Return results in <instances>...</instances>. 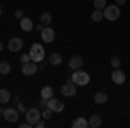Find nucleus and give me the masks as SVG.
Returning a JSON list of instances; mask_svg holds the SVG:
<instances>
[{
	"label": "nucleus",
	"instance_id": "33",
	"mask_svg": "<svg viewBox=\"0 0 130 128\" xmlns=\"http://www.w3.org/2000/svg\"><path fill=\"white\" fill-rule=\"evenodd\" d=\"M2 50H4V43L0 42V52H2Z\"/></svg>",
	"mask_w": 130,
	"mask_h": 128
},
{
	"label": "nucleus",
	"instance_id": "19",
	"mask_svg": "<svg viewBox=\"0 0 130 128\" xmlns=\"http://www.w3.org/2000/svg\"><path fill=\"white\" fill-rule=\"evenodd\" d=\"M61 61H62V56H61V54H57V52H52V54L49 56V62L52 64V66L61 64Z\"/></svg>",
	"mask_w": 130,
	"mask_h": 128
},
{
	"label": "nucleus",
	"instance_id": "2",
	"mask_svg": "<svg viewBox=\"0 0 130 128\" xmlns=\"http://www.w3.org/2000/svg\"><path fill=\"white\" fill-rule=\"evenodd\" d=\"M28 54H30L31 61H33V62H37V64L45 59V49L42 47L40 43H33V45L30 47V52H28Z\"/></svg>",
	"mask_w": 130,
	"mask_h": 128
},
{
	"label": "nucleus",
	"instance_id": "15",
	"mask_svg": "<svg viewBox=\"0 0 130 128\" xmlns=\"http://www.w3.org/2000/svg\"><path fill=\"white\" fill-rule=\"evenodd\" d=\"M71 126H73V128H89V119H85V118H82V116H78V118L73 119Z\"/></svg>",
	"mask_w": 130,
	"mask_h": 128
},
{
	"label": "nucleus",
	"instance_id": "10",
	"mask_svg": "<svg viewBox=\"0 0 130 128\" xmlns=\"http://www.w3.org/2000/svg\"><path fill=\"white\" fill-rule=\"evenodd\" d=\"M83 62H85V61H83V57H82V56H73V57L68 61V66H70V69H73V71H75V69H82Z\"/></svg>",
	"mask_w": 130,
	"mask_h": 128
},
{
	"label": "nucleus",
	"instance_id": "9",
	"mask_svg": "<svg viewBox=\"0 0 130 128\" xmlns=\"http://www.w3.org/2000/svg\"><path fill=\"white\" fill-rule=\"evenodd\" d=\"M40 35H42V40H43L45 43H50V42H54V38H56V31L52 30L50 26H45V28L40 31Z\"/></svg>",
	"mask_w": 130,
	"mask_h": 128
},
{
	"label": "nucleus",
	"instance_id": "26",
	"mask_svg": "<svg viewBox=\"0 0 130 128\" xmlns=\"http://www.w3.org/2000/svg\"><path fill=\"white\" fill-rule=\"evenodd\" d=\"M16 107H18V111H19V113H26V111H28V109H26V106H24V104H23V102H16Z\"/></svg>",
	"mask_w": 130,
	"mask_h": 128
},
{
	"label": "nucleus",
	"instance_id": "4",
	"mask_svg": "<svg viewBox=\"0 0 130 128\" xmlns=\"http://www.w3.org/2000/svg\"><path fill=\"white\" fill-rule=\"evenodd\" d=\"M24 114H26V121L30 123L31 126H35V125H37V121H38V119H42V111H40V107H31V109H28Z\"/></svg>",
	"mask_w": 130,
	"mask_h": 128
},
{
	"label": "nucleus",
	"instance_id": "13",
	"mask_svg": "<svg viewBox=\"0 0 130 128\" xmlns=\"http://www.w3.org/2000/svg\"><path fill=\"white\" fill-rule=\"evenodd\" d=\"M19 26H21V30L26 31V33L35 28V24H33V21H31L30 17H23V19H19Z\"/></svg>",
	"mask_w": 130,
	"mask_h": 128
},
{
	"label": "nucleus",
	"instance_id": "35",
	"mask_svg": "<svg viewBox=\"0 0 130 128\" xmlns=\"http://www.w3.org/2000/svg\"><path fill=\"white\" fill-rule=\"evenodd\" d=\"M0 16H2V5H0Z\"/></svg>",
	"mask_w": 130,
	"mask_h": 128
},
{
	"label": "nucleus",
	"instance_id": "16",
	"mask_svg": "<svg viewBox=\"0 0 130 128\" xmlns=\"http://www.w3.org/2000/svg\"><path fill=\"white\" fill-rule=\"evenodd\" d=\"M40 97L45 99V100H49L50 97H54V88L49 87V85H45V87L42 88V92H40Z\"/></svg>",
	"mask_w": 130,
	"mask_h": 128
},
{
	"label": "nucleus",
	"instance_id": "3",
	"mask_svg": "<svg viewBox=\"0 0 130 128\" xmlns=\"http://www.w3.org/2000/svg\"><path fill=\"white\" fill-rule=\"evenodd\" d=\"M102 14H104V19L108 21H116L120 17V7L115 4V5H106L102 9Z\"/></svg>",
	"mask_w": 130,
	"mask_h": 128
},
{
	"label": "nucleus",
	"instance_id": "7",
	"mask_svg": "<svg viewBox=\"0 0 130 128\" xmlns=\"http://www.w3.org/2000/svg\"><path fill=\"white\" fill-rule=\"evenodd\" d=\"M37 71H38V64L33 62V61L26 62V64H23V68H21V73H23L24 76H31V75H35Z\"/></svg>",
	"mask_w": 130,
	"mask_h": 128
},
{
	"label": "nucleus",
	"instance_id": "12",
	"mask_svg": "<svg viewBox=\"0 0 130 128\" xmlns=\"http://www.w3.org/2000/svg\"><path fill=\"white\" fill-rule=\"evenodd\" d=\"M23 45H24V43H23V40L16 36V38H10L9 40V45H7V47H9L10 52H19V50L23 49Z\"/></svg>",
	"mask_w": 130,
	"mask_h": 128
},
{
	"label": "nucleus",
	"instance_id": "17",
	"mask_svg": "<svg viewBox=\"0 0 130 128\" xmlns=\"http://www.w3.org/2000/svg\"><path fill=\"white\" fill-rule=\"evenodd\" d=\"M94 102H95V104H106V102H108V94H106V92H97V94L94 95Z\"/></svg>",
	"mask_w": 130,
	"mask_h": 128
},
{
	"label": "nucleus",
	"instance_id": "31",
	"mask_svg": "<svg viewBox=\"0 0 130 128\" xmlns=\"http://www.w3.org/2000/svg\"><path fill=\"white\" fill-rule=\"evenodd\" d=\"M43 28H45V26H43L42 23H38V24H35V30H37V31H42Z\"/></svg>",
	"mask_w": 130,
	"mask_h": 128
},
{
	"label": "nucleus",
	"instance_id": "27",
	"mask_svg": "<svg viewBox=\"0 0 130 128\" xmlns=\"http://www.w3.org/2000/svg\"><path fill=\"white\" fill-rule=\"evenodd\" d=\"M30 61H31L30 54H23V56H21V62H23V64H26V62H30Z\"/></svg>",
	"mask_w": 130,
	"mask_h": 128
},
{
	"label": "nucleus",
	"instance_id": "18",
	"mask_svg": "<svg viewBox=\"0 0 130 128\" xmlns=\"http://www.w3.org/2000/svg\"><path fill=\"white\" fill-rule=\"evenodd\" d=\"M10 99H12V95H10V92L7 88H0V104H7Z\"/></svg>",
	"mask_w": 130,
	"mask_h": 128
},
{
	"label": "nucleus",
	"instance_id": "1",
	"mask_svg": "<svg viewBox=\"0 0 130 128\" xmlns=\"http://www.w3.org/2000/svg\"><path fill=\"white\" fill-rule=\"evenodd\" d=\"M71 81L76 85V87H85L90 83V75L82 71V69H75L73 75H71Z\"/></svg>",
	"mask_w": 130,
	"mask_h": 128
},
{
	"label": "nucleus",
	"instance_id": "24",
	"mask_svg": "<svg viewBox=\"0 0 130 128\" xmlns=\"http://www.w3.org/2000/svg\"><path fill=\"white\" fill-rule=\"evenodd\" d=\"M111 66H113L115 69H118V68H120V59H118L116 56H113V57H111Z\"/></svg>",
	"mask_w": 130,
	"mask_h": 128
},
{
	"label": "nucleus",
	"instance_id": "32",
	"mask_svg": "<svg viewBox=\"0 0 130 128\" xmlns=\"http://www.w3.org/2000/svg\"><path fill=\"white\" fill-rule=\"evenodd\" d=\"M125 2H127V0H115V4H116V5H123Z\"/></svg>",
	"mask_w": 130,
	"mask_h": 128
},
{
	"label": "nucleus",
	"instance_id": "34",
	"mask_svg": "<svg viewBox=\"0 0 130 128\" xmlns=\"http://www.w3.org/2000/svg\"><path fill=\"white\" fill-rule=\"evenodd\" d=\"M2 113H4V109H2V106H0V116H2Z\"/></svg>",
	"mask_w": 130,
	"mask_h": 128
},
{
	"label": "nucleus",
	"instance_id": "20",
	"mask_svg": "<svg viewBox=\"0 0 130 128\" xmlns=\"http://www.w3.org/2000/svg\"><path fill=\"white\" fill-rule=\"evenodd\" d=\"M40 23L43 26H49L50 23H52V14H50V12H43L40 16Z\"/></svg>",
	"mask_w": 130,
	"mask_h": 128
},
{
	"label": "nucleus",
	"instance_id": "6",
	"mask_svg": "<svg viewBox=\"0 0 130 128\" xmlns=\"http://www.w3.org/2000/svg\"><path fill=\"white\" fill-rule=\"evenodd\" d=\"M47 107L52 111V113H62L64 111V102H61L59 99L56 97H50L47 100Z\"/></svg>",
	"mask_w": 130,
	"mask_h": 128
},
{
	"label": "nucleus",
	"instance_id": "28",
	"mask_svg": "<svg viewBox=\"0 0 130 128\" xmlns=\"http://www.w3.org/2000/svg\"><path fill=\"white\" fill-rule=\"evenodd\" d=\"M14 16H16L18 19H23V17H24V12L19 9V10H16V12H14Z\"/></svg>",
	"mask_w": 130,
	"mask_h": 128
},
{
	"label": "nucleus",
	"instance_id": "30",
	"mask_svg": "<svg viewBox=\"0 0 130 128\" xmlns=\"http://www.w3.org/2000/svg\"><path fill=\"white\" fill-rule=\"evenodd\" d=\"M35 126H37V128H43V126H45V119H43V118H42V119H38Z\"/></svg>",
	"mask_w": 130,
	"mask_h": 128
},
{
	"label": "nucleus",
	"instance_id": "23",
	"mask_svg": "<svg viewBox=\"0 0 130 128\" xmlns=\"http://www.w3.org/2000/svg\"><path fill=\"white\" fill-rule=\"evenodd\" d=\"M104 7H106V0H94V9L102 10Z\"/></svg>",
	"mask_w": 130,
	"mask_h": 128
},
{
	"label": "nucleus",
	"instance_id": "29",
	"mask_svg": "<svg viewBox=\"0 0 130 128\" xmlns=\"http://www.w3.org/2000/svg\"><path fill=\"white\" fill-rule=\"evenodd\" d=\"M38 107H40V109H45V107H47V100H45V99H40V102H38Z\"/></svg>",
	"mask_w": 130,
	"mask_h": 128
},
{
	"label": "nucleus",
	"instance_id": "11",
	"mask_svg": "<svg viewBox=\"0 0 130 128\" xmlns=\"http://www.w3.org/2000/svg\"><path fill=\"white\" fill-rule=\"evenodd\" d=\"M111 80H113V83H116V85H123V83H125V73H123L120 68L115 69V71L111 73Z\"/></svg>",
	"mask_w": 130,
	"mask_h": 128
},
{
	"label": "nucleus",
	"instance_id": "8",
	"mask_svg": "<svg viewBox=\"0 0 130 128\" xmlns=\"http://www.w3.org/2000/svg\"><path fill=\"white\" fill-rule=\"evenodd\" d=\"M76 85L73 83V81H66L62 87H61V94L62 95H66V97H73V95H76V88H75Z\"/></svg>",
	"mask_w": 130,
	"mask_h": 128
},
{
	"label": "nucleus",
	"instance_id": "22",
	"mask_svg": "<svg viewBox=\"0 0 130 128\" xmlns=\"http://www.w3.org/2000/svg\"><path fill=\"white\" fill-rule=\"evenodd\" d=\"M102 19H104V14H102V10L95 9L94 12H92V21H94V23H99V21H102Z\"/></svg>",
	"mask_w": 130,
	"mask_h": 128
},
{
	"label": "nucleus",
	"instance_id": "25",
	"mask_svg": "<svg viewBox=\"0 0 130 128\" xmlns=\"http://www.w3.org/2000/svg\"><path fill=\"white\" fill-rule=\"evenodd\" d=\"M50 116H52V111H50L49 107H45L43 111H42V118H43V119H49Z\"/></svg>",
	"mask_w": 130,
	"mask_h": 128
},
{
	"label": "nucleus",
	"instance_id": "5",
	"mask_svg": "<svg viewBox=\"0 0 130 128\" xmlns=\"http://www.w3.org/2000/svg\"><path fill=\"white\" fill-rule=\"evenodd\" d=\"M2 116L5 118L7 123H16L18 118H19V111H18V107H5L4 113H2Z\"/></svg>",
	"mask_w": 130,
	"mask_h": 128
},
{
	"label": "nucleus",
	"instance_id": "14",
	"mask_svg": "<svg viewBox=\"0 0 130 128\" xmlns=\"http://www.w3.org/2000/svg\"><path fill=\"white\" fill-rule=\"evenodd\" d=\"M102 125V116L101 114H92L89 116V126L90 128H99Z\"/></svg>",
	"mask_w": 130,
	"mask_h": 128
},
{
	"label": "nucleus",
	"instance_id": "21",
	"mask_svg": "<svg viewBox=\"0 0 130 128\" xmlns=\"http://www.w3.org/2000/svg\"><path fill=\"white\" fill-rule=\"evenodd\" d=\"M10 73V64L7 61H2L0 62V75H9Z\"/></svg>",
	"mask_w": 130,
	"mask_h": 128
}]
</instances>
